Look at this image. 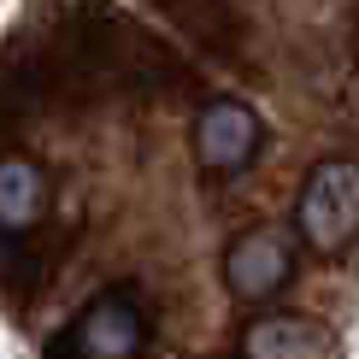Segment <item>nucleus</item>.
I'll list each match as a JSON object with an SVG mask.
<instances>
[{
	"label": "nucleus",
	"instance_id": "1",
	"mask_svg": "<svg viewBox=\"0 0 359 359\" xmlns=\"http://www.w3.org/2000/svg\"><path fill=\"white\" fill-rule=\"evenodd\" d=\"M301 236L318 253H336L359 236V165H318L301 194Z\"/></svg>",
	"mask_w": 359,
	"mask_h": 359
},
{
	"label": "nucleus",
	"instance_id": "2",
	"mask_svg": "<svg viewBox=\"0 0 359 359\" xmlns=\"http://www.w3.org/2000/svg\"><path fill=\"white\" fill-rule=\"evenodd\" d=\"M289 236L283 230H248L242 242L230 248V259H224V283H230V294L236 301H265V294H277L283 283H289Z\"/></svg>",
	"mask_w": 359,
	"mask_h": 359
},
{
	"label": "nucleus",
	"instance_id": "3",
	"mask_svg": "<svg viewBox=\"0 0 359 359\" xmlns=\"http://www.w3.org/2000/svg\"><path fill=\"white\" fill-rule=\"evenodd\" d=\"M142 348V312L130 301H95L77 318V330L53 348V359H136Z\"/></svg>",
	"mask_w": 359,
	"mask_h": 359
},
{
	"label": "nucleus",
	"instance_id": "4",
	"mask_svg": "<svg viewBox=\"0 0 359 359\" xmlns=\"http://www.w3.org/2000/svg\"><path fill=\"white\" fill-rule=\"evenodd\" d=\"M259 147V118L242 100H212L194 124V159L206 171H242Z\"/></svg>",
	"mask_w": 359,
	"mask_h": 359
},
{
	"label": "nucleus",
	"instance_id": "5",
	"mask_svg": "<svg viewBox=\"0 0 359 359\" xmlns=\"http://www.w3.org/2000/svg\"><path fill=\"white\" fill-rule=\"evenodd\" d=\"M242 353L248 359H330V336L318 330L312 318H253L248 336H242Z\"/></svg>",
	"mask_w": 359,
	"mask_h": 359
},
{
	"label": "nucleus",
	"instance_id": "6",
	"mask_svg": "<svg viewBox=\"0 0 359 359\" xmlns=\"http://www.w3.org/2000/svg\"><path fill=\"white\" fill-rule=\"evenodd\" d=\"M41 201H48V183L29 159H0V230L18 236L41 218Z\"/></svg>",
	"mask_w": 359,
	"mask_h": 359
}]
</instances>
